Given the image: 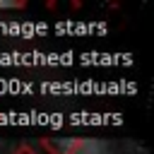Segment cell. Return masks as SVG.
Instances as JSON below:
<instances>
[{
  "label": "cell",
  "mask_w": 154,
  "mask_h": 154,
  "mask_svg": "<svg viewBox=\"0 0 154 154\" xmlns=\"http://www.w3.org/2000/svg\"><path fill=\"white\" fill-rule=\"evenodd\" d=\"M41 147L48 154H79L84 147V140H79V137H43Z\"/></svg>",
  "instance_id": "6da1fadb"
},
{
  "label": "cell",
  "mask_w": 154,
  "mask_h": 154,
  "mask_svg": "<svg viewBox=\"0 0 154 154\" xmlns=\"http://www.w3.org/2000/svg\"><path fill=\"white\" fill-rule=\"evenodd\" d=\"M12 154H38V152H36L31 144H19V147H17Z\"/></svg>",
  "instance_id": "7a4b0ae2"
},
{
  "label": "cell",
  "mask_w": 154,
  "mask_h": 154,
  "mask_svg": "<svg viewBox=\"0 0 154 154\" xmlns=\"http://www.w3.org/2000/svg\"><path fill=\"white\" fill-rule=\"evenodd\" d=\"M12 7H24V2H10V0H0V10H12Z\"/></svg>",
  "instance_id": "3957f363"
}]
</instances>
